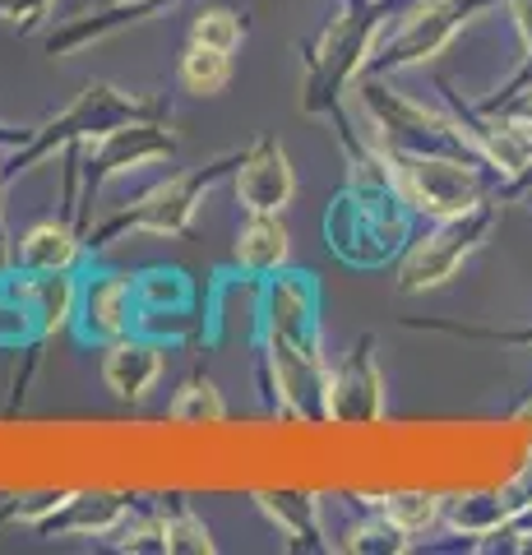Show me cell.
Segmentation results:
<instances>
[{
    "mask_svg": "<svg viewBox=\"0 0 532 555\" xmlns=\"http://www.w3.org/2000/svg\"><path fill=\"white\" fill-rule=\"evenodd\" d=\"M134 514L126 495H102V491H61L38 500L33 509H20V524H28L42 537H112Z\"/></svg>",
    "mask_w": 532,
    "mask_h": 555,
    "instance_id": "8fae6325",
    "label": "cell"
},
{
    "mask_svg": "<svg viewBox=\"0 0 532 555\" xmlns=\"http://www.w3.org/2000/svg\"><path fill=\"white\" fill-rule=\"evenodd\" d=\"M163 537H167V555H213V528L204 524V514H195L185 500H163Z\"/></svg>",
    "mask_w": 532,
    "mask_h": 555,
    "instance_id": "7402d4cb",
    "label": "cell"
},
{
    "mask_svg": "<svg viewBox=\"0 0 532 555\" xmlns=\"http://www.w3.org/2000/svg\"><path fill=\"white\" fill-rule=\"evenodd\" d=\"M362 505L380 509L393 528H403L412 537V542H417V537H431L436 528H444V495L426 491V486H403V491L362 495Z\"/></svg>",
    "mask_w": 532,
    "mask_h": 555,
    "instance_id": "e0dca14e",
    "label": "cell"
},
{
    "mask_svg": "<svg viewBox=\"0 0 532 555\" xmlns=\"http://www.w3.org/2000/svg\"><path fill=\"white\" fill-rule=\"evenodd\" d=\"M389 163H393V181H399L403 204L421 222L463 214L477 199L505 190V181L482 158H463V153H389Z\"/></svg>",
    "mask_w": 532,
    "mask_h": 555,
    "instance_id": "8992f818",
    "label": "cell"
},
{
    "mask_svg": "<svg viewBox=\"0 0 532 555\" xmlns=\"http://www.w3.org/2000/svg\"><path fill=\"white\" fill-rule=\"evenodd\" d=\"M375 334H362L338 361H329L324 385V426H380L385 422V371Z\"/></svg>",
    "mask_w": 532,
    "mask_h": 555,
    "instance_id": "ba28073f",
    "label": "cell"
},
{
    "mask_svg": "<svg viewBox=\"0 0 532 555\" xmlns=\"http://www.w3.org/2000/svg\"><path fill=\"white\" fill-rule=\"evenodd\" d=\"M519 190H532V171H528V177H523V185Z\"/></svg>",
    "mask_w": 532,
    "mask_h": 555,
    "instance_id": "f546056e",
    "label": "cell"
},
{
    "mask_svg": "<svg viewBox=\"0 0 532 555\" xmlns=\"http://www.w3.org/2000/svg\"><path fill=\"white\" fill-rule=\"evenodd\" d=\"M232 259L246 278H273L278 269L291 264V232L283 214H246V222L236 228L232 241Z\"/></svg>",
    "mask_w": 532,
    "mask_h": 555,
    "instance_id": "9a60e30c",
    "label": "cell"
},
{
    "mask_svg": "<svg viewBox=\"0 0 532 555\" xmlns=\"http://www.w3.org/2000/svg\"><path fill=\"white\" fill-rule=\"evenodd\" d=\"M491 116H509V120H519V126L532 134V89H519V93H514V98L505 102L501 112H491Z\"/></svg>",
    "mask_w": 532,
    "mask_h": 555,
    "instance_id": "83f0119b",
    "label": "cell"
},
{
    "mask_svg": "<svg viewBox=\"0 0 532 555\" xmlns=\"http://www.w3.org/2000/svg\"><path fill=\"white\" fill-rule=\"evenodd\" d=\"M246 14L242 10H232V5H222V0H204V10L191 20V33H185V42H204V47H218V51H242L246 42Z\"/></svg>",
    "mask_w": 532,
    "mask_h": 555,
    "instance_id": "603a6c76",
    "label": "cell"
},
{
    "mask_svg": "<svg viewBox=\"0 0 532 555\" xmlns=\"http://www.w3.org/2000/svg\"><path fill=\"white\" fill-rule=\"evenodd\" d=\"M167 422L171 426H222L228 422V398H222L218 379L204 371L185 375L181 389L171 393V403H167Z\"/></svg>",
    "mask_w": 532,
    "mask_h": 555,
    "instance_id": "d6986e66",
    "label": "cell"
},
{
    "mask_svg": "<svg viewBox=\"0 0 532 555\" xmlns=\"http://www.w3.org/2000/svg\"><path fill=\"white\" fill-rule=\"evenodd\" d=\"M83 255H89V241L70 218H38L33 228L14 236L10 273H75Z\"/></svg>",
    "mask_w": 532,
    "mask_h": 555,
    "instance_id": "5bb4252c",
    "label": "cell"
},
{
    "mask_svg": "<svg viewBox=\"0 0 532 555\" xmlns=\"http://www.w3.org/2000/svg\"><path fill=\"white\" fill-rule=\"evenodd\" d=\"M153 116H171V107L163 98H144V93H126L107 79H89L75 93L70 107H61L56 116H47L42 126H33L24 134L20 149H10L0 167H5V185L24 181L33 167H42L51 158H61L65 149L89 144V139H102L121 126H134V120H153Z\"/></svg>",
    "mask_w": 532,
    "mask_h": 555,
    "instance_id": "3957f363",
    "label": "cell"
},
{
    "mask_svg": "<svg viewBox=\"0 0 532 555\" xmlns=\"http://www.w3.org/2000/svg\"><path fill=\"white\" fill-rule=\"evenodd\" d=\"M177 83L191 98H218L232 83V51L204 47V42H185L181 61H177Z\"/></svg>",
    "mask_w": 532,
    "mask_h": 555,
    "instance_id": "ffe728a7",
    "label": "cell"
},
{
    "mask_svg": "<svg viewBox=\"0 0 532 555\" xmlns=\"http://www.w3.org/2000/svg\"><path fill=\"white\" fill-rule=\"evenodd\" d=\"M491 5H505V0H407L389 20L385 38L375 42L366 75H399V69H417L444 56L458 33Z\"/></svg>",
    "mask_w": 532,
    "mask_h": 555,
    "instance_id": "52a82bcc",
    "label": "cell"
},
{
    "mask_svg": "<svg viewBox=\"0 0 532 555\" xmlns=\"http://www.w3.org/2000/svg\"><path fill=\"white\" fill-rule=\"evenodd\" d=\"M232 195L242 214H287V204L297 199V167H291L283 139H250L232 167Z\"/></svg>",
    "mask_w": 532,
    "mask_h": 555,
    "instance_id": "30bf717a",
    "label": "cell"
},
{
    "mask_svg": "<svg viewBox=\"0 0 532 555\" xmlns=\"http://www.w3.org/2000/svg\"><path fill=\"white\" fill-rule=\"evenodd\" d=\"M407 328H426V334H450L468 343H495V347H523L532 352V324L523 328H491V324H454V320H403Z\"/></svg>",
    "mask_w": 532,
    "mask_h": 555,
    "instance_id": "d4e9b609",
    "label": "cell"
},
{
    "mask_svg": "<svg viewBox=\"0 0 532 555\" xmlns=\"http://www.w3.org/2000/svg\"><path fill=\"white\" fill-rule=\"evenodd\" d=\"M255 505L269 518V528L283 537L291 551H315L320 542V514H315V500L311 495H297V491H255Z\"/></svg>",
    "mask_w": 532,
    "mask_h": 555,
    "instance_id": "2e32d148",
    "label": "cell"
},
{
    "mask_svg": "<svg viewBox=\"0 0 532 555\" xmlns=\"http://www.w3.org/2000/svg\"><path fill=\"white\" fill-rule=\"evenodd\" d=\"M407 0H338V14L320 28L315 42H306L301 61V112L329 120L338 107L352 102L362 83L375 42L385 38L389 20Z\"/></svg>",
    "mask_w": 532,
    "mask_h": 555,
    "instance_id": "6da1fadb",
    "label": "cell"
},
{
    "mask_svg": "<svg viewBox=\"0 0 532 555\" xmlns=\"http://www.w3.org/2000/svg\"><path fill=\"white\" fill-rule=\"evenodd\" d=\"M98 375H102V385L112 389V398L140 408L144 398L158 389V379L167 375V343L158 334H144V328L102 343Z\"/></svg>",
    "mask_w": 532,
    "mask_h": 555,
    "instance_id": "4fadbf2b",
    "label": "cell"
},
{
    "mask_svg": "<svg viewBox=\"0 0 532 555\" xmlns=\"http://www.w3.org/2000/svg\"><path fill=\"white\" fill-rule=\"evenodd\" d=\"M260 343L320 347V283L301 269H278L260 292Z\"/></svg>",
    "mask_w": 532,
    "mask_h": 555,
    "instance_id": "9c48e42d",
    "label": "cell"
},
{
    "mask_svg": "<svg viewBox=\"0 0 532 555\" xmlns=\"http://www.w3.org/2000/svg\"><path fill=\"white\" fill-rule=\"evenodd\" d=\"M501 218H505V190L477 199L472 208H463V214L426 222V232H412L407 250L399 255V264H393V287H399L403 297H426V292L450 287L463 273V264L501 228Z\"/></svg>",
    "mask_w": 532,
    "mask_h": 555,
    "instance_id": "5b68a950",
    "label": "cell"
},
{
    "mask_svg": "<svg viewBox=\"0 0 532 555\" xmlns=\"http://www.w3.org/2000/svg\"><path fill=\"white\" fill-rule=\"evenodd\" d=\"M75 328L83 343H112L140 328V283L134 273H89L79 283Z\"/></svg>",
    "mask_w": 532,
    "mask_h": 555,
    "instance_id": "7c38bea8",
    "label": "cell"
},
{
    "mask_svg": "<svg viewBox=\"0 0 532 555\" xmlns=\"http://www.w3.org/2000/svg\"><path fill=\"white\" fill-rule=\"evenodd\" d=\"M514 430H519L523 444L532 449V398H528V403H519V412H514Z\"/></svg>",
    "mask_w": 532,
    "mask_h": 555,
    "instance_id": "f1b7e54d",
    "label": "cell"
},
{
    "mask_svg": "<svg viewBox=\"0 0 532 555\" xmlns=\"http://www.w3.org/2000/svg\"><path fill=\"white\" fill-rule=\"evenodd\" d=\"M509 524H514V509L505 500V486H495V491L444 495V528L454 537H495Z\"/></svg>",
    "mask_w": 532,
    "mask_h": 555,
    "instance_id": "ac0fdd59",
    "label": "cell"
},
{
    "mask_svg": "<svg viewBox=\"0 0 532 555\" xmlns=\"http://www.w3.org/2000/svg\"><path fill=\"white\" fill-rule=\"evenodd\" d=\"M236 158H242V149L222 153V158H209L204 167H191V171H177V177L167 181H153L144 195L126 199L121 208H112L102 222H93L89 232H83V241H89V255H102L107 246H116V241L126 236H185L195 228L199 208L204 199H209V190L232 177Z\"/></svg>",
    "mask_w": 532,
    "mask_h": 555,
    "instance_id": "277c9868",
    "label": "cell"
},
{
    "mask_svg": "<svg viewBox=\"0 0 532 555\" xmlns=\"http://www.w3.org/2000/svg\"><path fill=\"white\" fill-rule=\"evenodd\" d=\"M362 509H366L362 524H348V528H342L338 551H356V555H399V551L417 546L403 528H393L380 509H371V505H362Z\"/></svg>",
    "mask_w": 532,
    "mask_h": 555,
    "instance_id": "cb8c5ba5",
    "label": "cell"
},
{
    "mask_svg": "<svg viewBox=\"0 0 532 555\" xmlns=\"http://www.w3.org/2000/svg\"><path fill=\"white\" fill-rule=\"evenodd\" d=\"M505 14H509V24L514 33H519V47H523V65H532V0H505Z\"/></svg>",
    "mask_w": 532,
    "mask_h": 555,
    "instance_id": "4316f807",
    "label": "cell"
},
{
    "mask_svg": "<svg viewBox=\"0 0 532 555\" xmlns=\"http://www.w3.org/2000/svg\"><path fill=\"white\" fill-rule=\"evenodd\" d=\"M0 20L14 33H38L56 20V0H0Z\"/></svg>",
    "mask_w": 532,
    "mask_h": 555,
    "instance_id": "484cf974",
    "label": "cell"
},
{
    "mask_svg": "<svg viewBox=\"0 0 532 555\" xmlns=\"http://www.w3.org/2000/svg\"><path fill=\"white\" fill-rule=\"evenodd\" d=\"M134 283H140V320L163 315V310L171 320H185V310L195 301V287L181 269H144L134 273Z\"/></svg>",
    "mask_w": 532,
    "mask_h": 555,
    "instance_id": "44dd1931",
    "label": "cell"
},
{
    "mask_svg": "<svg viewBox=\"0 0 532 555\" xmlns=\"http://www.w3.org/2000/svg\"><path fill=\"white\" fill-rule=\"evenodd\" d=\"M181 149L177 126L171 116H153V120H134L89 144H75L61 153V214L75 222L79 232L93 228V204L112 181L130 177L140 167L167 163Z\"/></svg>",
    "mask_w": 532,
    "mask_h": 555,
    "instance_id": "7a4b0ae2",
    "label": "cell"
}]
</instances>
